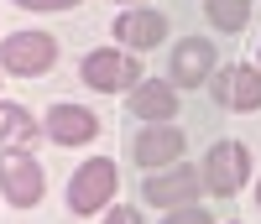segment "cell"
<instances>
[{
    "mask_svg": "<svg viewBox=\"0 0 261 224\" xmlns=\"http://www.w3.org/2000/svg\"><path fill=\"white\" fill-rule=\"evenodd\" d=\"M115 193H120V167L110 162V156H84V162L73 167V177H68L63 204H68V214H79V219H94V214L110 209Z\"/></svg>",
    "mask_w": 261,
    "mask_h": 224,
    "instance_id": "cell-1",
    "label": "cell"
},
{
    "mask_svg": "<svg viewBox=\"0 0 261 224\" xmlns=\"http://www.w3.org/2000/svg\"><path fill=\"white\" fill-rule=\"evenodd\" d=\"M58 68V37L42 26H21L0 37V73L6 78H47Z\"/></svg>",
    "mask_w": 261,
    "mask_h": 224,
    "instance_id": "cell-2",
    "label": "cell"
},
{
    "mask_svg": "<svg viewBox=\"0 0 261 224\" xmlns=\"http://www.w3.org/2000/svg\"><path fill=\"white\" fill-rule=\"evenodd\" d=\"M42 198H47V172L32 156V146H6L0 151V204L37 209Z\"/></svg>",
    "mask_w": 261,
    "mask_h": 224,
    "instance_id": "cell-3",
    "label": "cell"
},
{
    "mask_svg": "<svg viewBox=\"0 0 261 224\" xmlns=\"http://www.w3.org/2000/svg\"><path fill=\"white\" fill-rule=\"evenodd\" d=\"M79 78L89 83L94 94H130L146 73H141V58L136 52H125V47H94V52H84Z\"/></svg>",
    "mask_w": 261,
    "mask_h": 224,
    "instance_id": "cell-4",
    "label": "cell"
},
{
    "mask_svg": "<svg viewBox=\"0 0 261 224\" xmlns=\"http://www.w3.org/2000/svg\"><path fill=\"white\" fill-rule=\"evenodd\" d=\"M141 198H146V209H162V214L188 209L204 198V172L188 162H172L162 172H141Z\"/></svg>",
    "mask_w": 261,
    "mask_h": 224,
    "instance_id": "cell-5",
    "label": "cell"
},
{
    "mask_svg": "<svg viewBox=\"0 0 261 224\" xmlns=\"http://www.w3.org/2000/svg\"><path fill=\"white\" fill-rule=\"evenodd\" d=\"M199 172H204V193L209 198H235L251 183V146L246 141H214Z\"/></svg>",
    "mask_w": 261,
    "mask_h": 224,
    "instance_id": "cell-6",
    "label": "cell"
},
{
    "mask_svg": "<svg viewBox=\"0 0 261 224\" xmlns=\"http://www.w3.org/2000/svg\"><path fill=\"white\" fill-rule=\"evenodd\" d=\"M130 156H136L141 172H162L172 162H183L188 156V136L178 120H162V125H136V136H130Z\"/></svg>",
    "mask_w": 261,
    "mask_h": 224,
    "instance_id": "cell-7",
    "label": "cell"
},
{
    "mask_svg": "<svg viewBox=\"0 0 261 224\" xmlns=\"http://www.w3.org/2000/svg\"><path fill=\"white\" fill-rule=\"evenodd\" d=\"M42 136H47L53 146H63V151L94 146V136H99V115H94L89 104L58 99V104H47V115H42Z\"/></svg>",
    "mask_w": 261,
    "mask_h": 224,
    "instance_id": "cell-8",
    "label": "cell"
},
{
    "mask_svg": "<svg viewBox=\"0 0 261 224\" xmlns=\"http://www.w3.org/2000/svg\"><path fill=\"white\" fill-rule=\"evenodd\" d=\"M214 73H220V52H214L209 37H183V42H172L167 78L178 83V89H209Z\"/></svg>",
    "mask_w": 261,
    "mask_h": 224,
    "instance_id": "cell-9",
    "label": "cell"
},
{
    "mask_svg": "<svg viewBox=\"0 0 261 224\" xmlns=\"http://www.w3.org/2000/svg\"><path fill=\"white\" fill-rule=\"evenodd\" d=\"M115 47H125V52H151V47H162L167 42V16L157 11V6H120V16H115Z\"/></svg>",
    "mask_w": 261,
    "mask_h": 224,
    "instance_id": "cell-10",
    "label": "cell"
},
{
    "mask_svg": "<svg viewBox=\"0 0 261 224\" xmlns=\"http://www.w3.org/2000/svg\"><path fill=\"white\" fill-rule=\"evenodd\" d=\"M209 94L230 115H256L261 109V68L256 63H230V68H220L209 78Z\"/></svg>",
    "mask_w": 261,
    "mask_h": 224,
    "instance_id": "cell-11",
    "label": "cell"
},
{
    "mask_svg": "<svg viewBox=\"0 0 261 224\" xmlns=\"http://www.w3.org/2000/svg\"><path fill=\"white\" fill-rule=\"evenodd\" d=\"M178 104H183V89L172 78H141L125 94V115H136L141 125H162V120H178Z\"/></svg>",
    "mask_w": 261,
    "mask_h": 224,
    "instance_id": "cell-12",
    "label": "cell"
},
{
    "mask_svg": "<svg viewBox=\"0 0 261 224\" xmlns=\"http://www.w3.org/2000/svg\"><path fill=\"white\" fill-rule=\"evenodd\" d=\"M37 136H42V115H32L27 104L0 99V151L6 146H32Z\"/></svg>",
    "mask_w": 261,
    "mask_h": 224,
    "instance_id": "cell-13",
    "label": "cell"
},
{
    "mask_svg": "<svg viewBox=\"0 0 261 224\" xmlns=\"http://www.w3.org/2000/svg\"><path fill=\"white\" fill-rule=\"evenodd\" d=\"M204 21H209L214 32L235 37V32L251 26V0H204Z\"/></svg>",
    "mask_w": 261,
    "mask_h": 224,
    "instance_id": "cell-14",
    "label": "cell"
},
{
    "mask_svg": "<svg viewBox=\"0 0 261 224\" xmlns=\"http://www.w3.org/2000/svg\"><path fill=\"white\" fill-rule=\"evenodd\" d=\"M162 224H220L204 204H188V209H172V214H162Z\"/></svg>",
    "mask_w": 261,
    "mask_h": 224,
    "instance_id": "cell-15",
    "label": "cell"
},
{
    "mask_svg": "<svg viewBox=\"0 0 261 224\" xmlns=\"http://www.w3.org/2000/svg\"><path fill=\"white\" fill-rule=\"evenodd\" d=\"M105 224H146V209H136V204H110V209H105Z\"/></svg>",
    "mask_w": 261,
    "mask_h": 224,
    "instance_id": "cell-16",
    "label": "cell"
},
{
    "mask_svg": "<svg viewBox=\"0 0 261 224\" xmlns=\"http://www.w3.org/2000/svg\"><path fill=\"white\" fill-rule=\"evenodd\" d=\"M21 11H32V16H53V11H73V6H84V0H16Z\"/></svg>",
    "mask_w": 261,
    "mask_h": 224,
    "instance_id": "cell-17",
    "label": "cell"
},
{
    "mask_svg": "<svg viewBox=\"0 0 261 224\" xmlns=\"http://www.w3.org/2000/svg\"><path fill=\"white\" fill-rule=\"evenodd\" d=\"M115 6H151V0H115Z\"/></svg>",
    "mask_w": 261,
    "mask_h": 224,
    "instance_id": "cell-18",
    "label": "cell"
},
{
    "mask_svg": "<svg viewBox=\"0 0 261 224\" xmlns=\"http://www.w3.org/2000/svg\"><path fill=\"white\" fill-rule=\"evenodd\" d=\"M256 209H261V177H256Z\"/></svg>",
    "mask_w": 261,
    "mask_h": 224,
    "instance_id": "cell-19",
    "label": "cell"
},
{
    "mask_svg": "<svg viewBox=\"0 0 261 224\" xmlns=\"http://www.w3.org/2000/svg\"><path fill=\"white\" fill-rule=\"evenodd\" d=\"M256 68H261V47H256Z\"/></svg>",
    "mask_w": 261,
    "mask_h": 224,
    "instance_id": "cell-20",
    "label": "cell"
},
{
    "mask_svg": "<svg viewBox=\"0 0 261 224\" xmlns=\"http://www.w3.org/2000/svg\"><path fill=\"white\" fill-rule=\"evenodd\" d=\"M0 78H6V73H0Z\"/></svg>",
    "mask_w": 261,
    "mask_h": 224,
    "instance_id": "cell-21",
    "label": "cell"
}]
</instances>
